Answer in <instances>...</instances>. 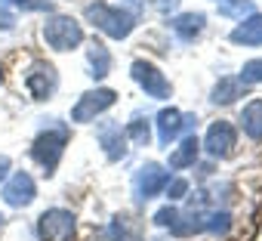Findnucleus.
I'll list each match as a JSON object with an SVG mask.
<instances>
[{"mask_svg": "<svg viewBox=\"0 0 262 241\" xmlns=\"http://www.w3.org/2000/svg\"><path fill=\"white\" fill-rule=\"evenodd\" d=\"M86 19H90L99 31H105L108 37H114V41H123L129 31L136 28V13H126V10H120V7L102 4V0L86 7Z\"/></svg>", "mask_w": 262, "mask_h": 241, "instance_id": "1", "label": "nucleus"}, {"mask_svg": "<svg viewBox=\"0 0 262 241\" xmlns=\"http://www.w3.org/2000/svg\"><path fill=\"white\" fill-rule=\"evenodd\" d=\"M65 143H68V130H65V127H50V130H43V133L34 139L31 155H34V161L43 167L47 176L56 170L59 158L65 155Z\"/></svg>", "mask_w": 262, "mask_h": 241, "instance_id": "2", "label": "nucleus"}, {"mask_svg": "<svg viewBox=\"0 0 262 241\" xmlns=\"http://www.w3.org/2000/svg\"><path fill=\"white\" fill-rule=\"evenodd\" d=\"M43 41H47L53 50L65 53V50H74V47L83 41V28H80L71 16H53V19L43 25Z\"/></svg>", "mask_w": 262, "mask_h": 241, "instance_id": "3", "label": "nucleus"}, {"mask_svg": "<svg viewBox=\"0 0 262 241\" xmlns=\"http://www.w3.org/2000/svg\"><path fill=\"white\" fill-rule=\"evenodd\" d=\"M37 229H40L43 241H71V235H74V213L53 207V210H47L40 216Z\"/></svg>", "mask_w": 262, "mask_h": 241, "instance_id": "4", "label": "nucleus"}, {"mask_svg": "<svg viewBox=\"0 0 262 241\" xmlns=\"http://www.w3.org/2000/svg\"><path fill=\"white\" fill-rule=\"evenodd\" d=\"M194 127H198V117L194 114H182L176 108H164L158 114V139L164 146H170L179 133H191Z\"/></svg>", "mask_w": 262, "mask_h": 241, "instance_id": "5", "label": "nucleus"}, {"mask_svg": "<svg viewBox=\"0 0 262 241\" xmlns=\"http://www.w3.org/2000/svg\"><path fill=\"white\" fill-rule=\"evenodd\" d=\"M234 146H237V133L228 120H216V124L207 130V139H204V149L210 158H231L234 155Z\"/></svg>", "mask_w": 262, "mask_h": 241, "instance_id": "6", "label": "nucleus"}, {"mask_svg": "<svg viewBox=\"0 0 262 241\" xmlns=\"http://www.w3.org/2000/svg\"><path fill=\"white\" fill-rule=\"evenodd\" d=\"M117 99L114 90H93V93H83L71 111V120H77V124H86V120H93L96 114H102L105 108H111Z\"/></svg>", "mask_w": 262, "mask_h": 241, "instance_id": "7", "label": "nucleus"}, {"mask_svg": "<svg viewBox=\"0 0 262 241\" xmlns=\"http://www.w3.org/2000/svg\"><path fill=\"white\" fill-rule=\"evenodd\" d=\"M25 87H28V93H31L34 99H50V96L56 93V87H59V74H56L53 65L34 62V65L28 68V74H25Z\"/></svg>", "mask_w": 262, "mask_h": 241, "instance_id": "8", "label": "nucleus"}, {"mask_svg": "<svg viewBox=\"0 0 262 241\" xmlns=\"http://www.w3.org/2000/svg\"><path fill=\"white\" fill-rule=\"evenodd\" d=\"M133 81L145 90V96L151 99H167L170 96V81L164 77V71H158L151 62H133Z\"/></svg>", "mask_w": 262, "mask_h": 241, "instance_id": "9", "label": "nucleus"}, {"mask_svg": "<svg viewBox=\"0 0 262 241\" xmlns=\"http://www.w3.org/2000/svg\"><path fill=\"white\" fill-rule=\"evenodd\" d=\"M167 183H170V173H167L164 167L145 164V167H139V173H136V179H133V189H136V198H139V201H148V198H155L161 189H167Z\"/></svg>", "mask_w": 262, "mask_h": 241, "instance_id": "10", "label": "nucleus"}, {"mask_svg": "<svg viewBox=\"0 0 262 241\" xmlns=\"http://www.w3.org/2000/svg\"><path fill=\"white\" fill-rule=\"evenodd\" d=\"M4 201L10 204V207H28L31 201H34V195H37V189H34V179L25 173V170H19V173H13L10 176V183L4 186Z\"/></svg>", "mask_w": 262, "mask_h": 241, "instance_id": "11", "label": "nucleus"}, {"mask_svg": "<svg viewBox=\"0 0 262 241\" xmlns=\"http://www.w3.org/2000/svg\"><path fill=\"white\" fill-rule=\"evenodd\" d=\"M99 143L111 161H120L126 155V130H120V124H111V120L99 124Z\"/></svg>", "mask_w": 262, "mask_h": 241, "instance_id": "12", "label": "nucleus"}, {"mask_svg": "<svg viewBox=\"0 0 262 241\" xmlns=\"http://www.w3.org/2000/svg\"><path fill=\"white\" fill-rule=\"evenodd\" d=\"M231 44L259 47V44H262V16H259V13H250V16L231 31Z\"/></svg>", "mask_w": 262, "mask_h": 241, "instance_id": "13", "label": "nucleus"}, {"mask_svg": "<svg viewBox=\"0 0 262 241\" xmlns=\"http://www.w3.org/2000/svg\"><path fill=\"white\" fill-rule=\"evenodd\" d=\"M173 31L179 34V41H194L204 31V13H182L173 19Z\"/></svg>", "mask_w": 262, "mask_h": 241, "instance_id": "14", "label": "nucleus"}, {"mask_svg": "<svg viewBox=\"0 0 262 241\" xmlns=\"http://www.w3.org/2000/svg\"><path fill=\"white\" fill-rule=\"evenodd\" d=\"M198 136L194 133H185V139L179 143V149L170 155V167H176V170H182V167H191L194 161H198Z\"/></svg>", "mask_w": 262, "mask_h": 241, "instance_id": "15", "label": "nucleus"}, {"mask_svg": "<svg viewBox=\"0 0 262 241\" xmlns=\"http://www.w3.org/2000/svg\"><path fill=\"white\" fill-rule=\"evenodd\" d=\"M241 127L250 139H262V99L250 102L244 111H241Z\"/></svg>", "mask_w": 262, "mask_h": 241, "instance_id": "16", "label": "nucleus"}, {"mask_svg": "<svg viewBox=\"0 0 262 241\" xmlns=\"http://www.w3.org/2000/svg\"><path fill=\"white\" fill-rule=\"evenodd\" d=\"M108 232H111V241H142L139 223H133V219H129V216H123V213L111 219Z\"/></svg>", "mask_w": 262, "mask_h": 241, "instance_id": "17", "label": "nucleus"}, {"mask_svg": "<svg viewBox=\"0 0 262 241\" xmlns=\"http://www.w3.org/2000/svg\"><path fill=\"white\" fill-rule=\"evenodd\" d=\"M86 59H90V74H93L96 81H102V77L111 71V56H108V50H105L102 44H93V47L86 50Z\"/></svg>", "mask_w": 262, "mask_h": 241, "instance_id": "18", "label": "nucleus"}, {"mask_svg": "<svg viewBox=\"0 0 262 241\" xmlns=\"http://www.w3.org/2000/svg\"><path fill=\"white\" fill-rule=\"evenodd\" d=\"M241 96V77H222L216 87H213V102L216 105H228Z\"/></svg>", "mask_w": 262, "mask_h": 241, "instance_id": "19", "label": "nucleus"}, {"mask_svg": "<svg viewBox=\"0 0 262 241\" xmlns=\"http://www.w3.org/2000/svg\"><path fill=\"white\" fill-rule=\"evenodd\" d=\"M253 13V0H222L219 4V16H250Z\"/></svg>", "mask_w": 262, "mask_h": 241, "instance_id": "20", "label": "nucleus"}, {"mask_svg": "<svg viewBox=\"0 0 262 241\" xmlns=\"http://www.w3.org/2000/svg\"><path fill=\"white\" fill-rule=\"evenodd\" d=\"M126 136L133 139L136 146H148V139H151V130H148V124H145V120H133V124L126 127Z\"/></svg>", "mask_w": 262, "mask_h": 241, "instance_id": "21", "label": "nucleus"}, {"mask_svg": "<svg viewBox=\"0 0 262 241\" xmlns=\"http://www.w3.org/2000/svg\"><path fill=\"white\" fill-rule=\"evenodd\" d=\"M262 81V59H253L241 68V84H259Z\"/></svg>", "mask_w": 262, "mask_h": 241, "instance_id": "22", "label": "nucleus"}, {"mask_svg": "<svg viewBox=\"0 0 262 241\" xmlns=\"http://www.w3.org/2000/svg\"><path fill=\"white\" fill-rule=\"evenodd\" d=\"M10 7H16V10H50L53 4L50 0H7Z\"/></svg>", "mask_w": 262, "mask_h": 241, "instance_id": "23", "label": "nucleus"}, {"mask_svg": "<svg viewBox=\"0 0 262 241\" xmlns=\"http://www.w3.org/2000/svg\"><path fill=\"white\" fill-rule=\"evenodd\" d=\"M185 192H188V179H173V183H167V198H170V201H179Z\"/></svg>", "mask_w": 262, "mask_h": 241, "instance_id": "24", "label": "nucleus"}, {"mask_svg": "<svg viewBox=\"0 0 262 241\" xmlns=\"http://www.w3.org/2000/svg\"><path fill=\"white\" fill-rule=\"evenodd\" d=\"M16 25V16L7 10V7H0V31H10Z\"/></svg>", "mask_w": 262, "mask_h": 241, "instance_id": "25", "label": "nucleus"}, {"mask_svg": "<svg viewBox=\"0 0 262 241\" xmlns=\"http://www.w3.org/2000/svg\"><path fill=\"white\" fill-rule=\"evenodd\" d=\"M7 173H10V158H7V155H0V183H4Z\"/></svg>", "mask_w": 262, "mask_h": 241, "instance_id": "26", "label": "nucleus"}, {"mask_svg": "<svg viewBox=\"0 0 262 241\" xmlns=\"http://www.w3.org/2000/svg\"><path fill=\"white\" fill-rule=\"evenodd\" d=\"M0 226H4V213H0Z\"/></svg>", "mask_w": 262, "mask_h": 241, "instance_id": "27", "label": "nucleus"}, {"mask_svg": "<svg viewBox=\"0 0 262 241\" xmlns=\"http://www.w3.org/2000/svg\"><path fill=\"white\" fill-rule=\"evenodd\" d=\"M0 81H4V77H0Z\"/></svg>", "mask_w": 262, "mask_h": 241, "instance_id": "28", "label": "nucleus"}]
</instances>
